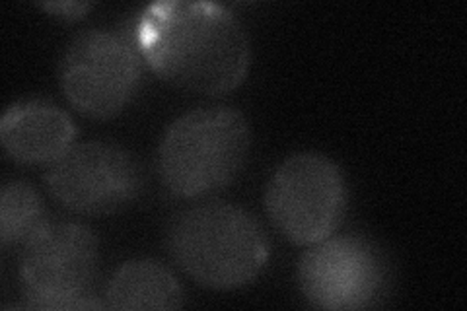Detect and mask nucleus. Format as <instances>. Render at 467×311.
<instances>
[{
  "label": "nucleus",
  "mask_w": 467,
  "mask_h": 311,
  "mask_svg": "<svg viewBox=\"0 0 467 311\" xmlns=\"http://www.w3.org/2000/svg\"><path fill=\"white\" fill-rule=\"evenodd\" d=\"M298 283L306 300L317 309H364L386 286V264L370 242L329 235L306 249Z\"/></svg>",
  "instance_id": "6e6552de"
},
{
  "label": "nucleus",
  "mask_w": 467,
  "mask_h": 311,
  "mask_svg": "<svg viewBox=\"0 0 467 311\" xmlns=\"http://www.w3.org/2000/svg\"><path fill=\"white\" fill-rule=\"evenodd\" d=\"M39 8L53 14L57 18L63 20H80L84 14L92 8L90 3H39Z\"/></svg>",
  "instance_id": "f8f14e48"
},
{
  "label": "nucleus",
  "mask_w": 467,
  "mask_h": 311,
  "mask_svg": "<svg viewBox=\"0 0 467 311\" xmlns=\"http://www.w3.org/2000/svg\"><path fill=\"white\" fill-rule=\"evenodd\" d=\"M142 78V57L133 39L109 29H84L68 43L58 80L70 106L94 119L127 108Z\"/></svg>",
  "instance_id": "423d86ee"
},
{
  "label": "nucleus",
  "mask_w": 467,
  "mask_h": 311,
  "mask_svg": "<svg viewBox=\"0 0 467 311\" xmlns=\"http://www.w3.org/2000/svg\"><path fill=\"white\" fill-rule=\"evenodd\" d=\"M46 185L67 211L106 216L129 209L142 192L144 180L137 158L108 142H82L49 164Z\"/></svg>",
  "instance_id": "0eeeda50"
},
{
  "label": "nucleus",
  "mask_w": 467,
  "mask_h": 311,
  "mask_svg": "<svg viewBox=\"0 0 467 311\" xmlns=\"http://www.w3.org/2000/svg\"><path fill=\"white\" fill-rule=\"evenodd\" d=\"M348 191L345 175L324 154L300 152L276 168L265 191V209L286 240L312 245L341 226Z\"/></svg>",
  "instance_id": "39448f33"
},
{
  "label": "nucleus",
  "mask_w": 467,
  "mask_h": 311,
  "mask_svg": "<svg viewBox=\"0 0 467 311\" xmlns=\"http://www.w3.org/2000/svg\"><path fill=\"white\" fill-rule=\"evenodd\" d=\"M96 233L77 222H46L24 242L20 280L27 309H106L92 295L98 276Z\"/></svg>",
  "instance_id": "20e7f679"
},
{
  "label": "nucleus",
  "mask_w": 467,
  "mask_h": 311,
  "mask_svg": "<svg viewBox=\"0 0 467 311\" xmlns=\"http://www.w3.org/2000/svg\"><path fill=\"white\" fill-rule=\"evenodd\" d=\"M75 139L70 117L46 99L12 103L0 121L5 152L20 164H53Z\"/></svg>",
  "instance_id": "1a4fd4ad"
},
{
  "label": "nucleus",
  "mask_w": 467,
  "mask_h": 311,
  "mask_svg": "<svg viewBox=\"0 0 467 311\" xmlns=\"http://www.w3.org/2000/svg\"><path fill=\"white\" fill-rule=\"evenodd\" d=\"M250 146L252 130L238 109L197 108L175 119L160 142V180L173 197L209 195L236 180Z\"/></svg>",
  "instance_id": "7ed1b4c3"
},
{
  "label": "nucleus",
  "mask_w": 467,
  "mask_h": 311,
  "mask_svg": "<svg viewBox=\"0 0 467 311\" xmlns=\"http://www.w3.org/2000/svg\"><path fill=\"white\" fill-rule=\"evenodd\" d=\"M46 206L39 192L26 181H8L0 191V244H24L46 224Z\"/></svg>",
  "instance_id": "9b49d317"
},
{
  "label": "nucleus",
  "mask_w": 467,
  "mask_h": 311,
  "mask_svg": "<svg viewBox=\"0 0 467 311\" xmlns=\"http://www.w3.org/2000/svg\"><path fill=\"white\" fill-rule=\"evenodd\" d=\"M166 247L187 276L213 290L254 283L271 254V242L259 222L223 201L175 214L166 230Z\"/></svg>",
  "instance_id": "f03ea898"
},
{
  "label": "nucleus",
  "mask_w": 467,
  "mask_h": 311,
  "mask_svg": "<svg viewBox=\"0 0 467 311\" xmlns=\"http://www.w3.org/2000/svg\"><path fill=\"white\" fill-rule=\"evenodd\" d=\"M133 41L160 78L182 90L221 96L250 68V37L234 14L214 3H156L133 29Z\"/></svg>",
  "instance_id": "f257e3e1"
},
{
  "label": "nucleus",
  "mask_w": 467,
  "mask_h": 311,
  "mask_svg": "<svg viewBox=\"0 0 467 311\" xmlns=\"http://www.w3.org/2000/svg\"><path fill=\"white\" fill-rule=\"evenodd\" d=\"M104 302L109 309H180L183 292L162 263L135 259L123 263L106 286Z\"/></svg>",
  "instance_id": "9d476101"
}]
</instances>
